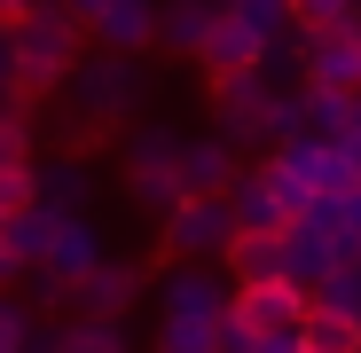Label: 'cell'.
I'll use <instances>...</instances> for the list:
<instances>
[{"label": "cell", "mask_w": 361, "mask_h": 353, "mask_svg": "<svg viewBox=\"0 0 361 353\" xmlns=\"http://www.w3.org/2000/svg\"><path fill=\"white\" fill-rule=\"evenodd\" d=\"M353 165H361V149H353Z\"/></svg>", "instance_id": "cell-19"}, {"label": "cell", "mask_w": 361, "mask_h": 353, "mask_svg": "<svg viewBox=\"0 0 361 353\" xmlns=\"http://www.w3.org/2000/svg\"><path fill=\"white\" fill-rule=\"evenodd\" d=\"M8 39H16V47H8V94H16V102H39L55 79L79 63V24H71L63 8H24V24H16Z\"/></svg>", "instance_id": "cell-1"}, {"label": "cell", "mask_w": 361, "mask_h": 353, "mask_svg": "<svg viewBox=\"0 0 361 353\" xmlns=\"http://www.w3.org/2000/svg\"><path fill=\"white\" fill-rule=\"evenodd\" d=\"M32 157V134H24V118L16 110H0V165H24Z\"/></svg>", "instance_id": "cell-14"}, {"label": "cell", "mask_w": 361, "mask_h": 353, "mask_svg": "<svg viewBox=\"0 0 361 353\" xmlns=\"http://www.w3.org/2000/svg\"><path fill=\"white\" fill-rule=\"evenodd\" d=\"M298 306H307V290H298L290 275H252V283L228 299V314H235V337H252V345H290V330H298Z\"/></svg>", "instance_id": "cell-2"}, {"label": "cell", "mask_w": 361, "mask_h": 353, "mask_svg": "<svg viewBox=\"0 0 361 353\" xmlns=\"http://www.w3.org/2000/svg\"><path fill=\"white\" fill-rule=\"evenodd\" d=\"M24 212H39V173H32V157H24V165H0V228H16Z\"/></svg>", "instance_id": "cell-12"}, {"label": "cell", "mask_w": 361, "mask_h": 353, "mask_svg": "<svg viewBox=\"0 0 361 353\" xmlns=\"http://www.w3.org/2000/svg\"><path fill=\"white\" fill-rule=\"evenodd\" d=\"M63 16H71V24H79V32H87V24H94V16H102V0H63Z\"/></svg>", "instance_id": "cell-16"}, {"label": "cell", "mask_w": 361, "mask_h": 353, "mask_svg": "<svg viewBox=\"0 0 361 353\" xmlns=\"http://www.w3.org/2000/svg\"><path fill=\"white\" fill-rule=\"evenodd\" d=\"M235 181V157L212 142V149H180V189H197V197H228Z\"/></svg>", "instance_id": "cell-10"}, {"label": "cell", "mask_w": 361, "mask_h": 353, "mask_svg": "<svg viewBox=\"0 0 361 353\" xmlns=\"http://www.w3.org/2000/svg\"><path fill=\"white\" fill-rule=\"evenodd\" d=\"M79 290H87V306H94V314H118V306L142 290V275H134V267H87Z\"/></svg>", "instance_id": "cell-11"}, {"label": "cell", "mask_w": 361, "mask_h": 353, "mask_svg": "<svg viewBox=\"0 0 361 353\" xmlns=\"http://www.w3.org/2000/svg\"><path fill=\"white\" fill-rule=\"evenodd\" d=\"M235 235V212L220 197H197V189H180L165 204V252H220Z\"/></svg>", "instance_id": "cell-4"}, {"label": "cell", "mask_w": 361, "mask_h": 353, "mask_svg": "<svg viewBox=\"0 0 361 353\" xmlns=\"http://www.w3.org/2000/svg\"><path fill=\"white\" fill-rule=\"evenodd\" d=\"M8 345H24V322H16V314H0V353H8Z\"/></svg>", "instance_id": "cell-18"}, {"label": "cell", "mask_w": 361, "mask_h": 353, "mask_svg": "<svg viewBox=\"0 0 361 353\" xmlns=\"http://www.w3.org/2000/svg\"><path fill=\"white\" fill-rule=\"evenodd\" d=\"M189 47H197L204 79H235V71H259V63H267V32L244 24V16H204Z\"/></svg>", "instance_id": "cell-3"}, {"label": "cell", "mask_w": 361, "mask_h": 353, "mask_svg": "<svg viewBox=\"0 0 361 353\" xmlns=\"http://www.w3.org/2000/svg\"><path fill=\"white\" fill-rule=\"evenodd\" d=\"M228 259H235V275H283V252H290V235H275V228H235L228 244H220Z\"/></svg>", "instance_id": "cell-7"}, {"label": "cell", "mask_w": 361, "mask_h": 353, "mask_svg": "<svg viewBox=\"0 0 361 353\" xmlns=\"http://www.w3.org/2000/svg\"><path fill=\"white\" fill-rule=\"evenodd\" d=\"M283 16H298V32H322V24L353 16V0H283Z\"/></svg>", "instance_id": "cell-13"}, {"label": "cell", "mask_w": 361, "mask_h": 353, "mask_svg": "<svg viewBox=\"0 0 361 353\" xmlns=\"http://www.w3.org/2000/svg\"><path fill=\"white\" fill-rule=\"evenodd\" d=\"M314 47H307V79H314V94H345V87H361V24L345 16V24H322V32H307Z\"/></svg>", "instance_id": "cell-5"}, {"label": "cell", "mask_w": 361, "mask_h": 353, "mask_svg": "<svg viewBox=\"0 0 361 353\" xmlns=\"http://www.w3.org/2000/svg\"><path fill=\"white\" fill-rule=\"evenodd\" d=\"M24 8H32V0H0V32H16V24H24Z\"/></svg>", "instance_id": "cell-17"}, {"label": "cell", "mask_w": 361, "mask_h": 353, "mask_svg": "<svg viewBox=\"0 0 361 353\" xmlns=\"http://www.w3.org/2000/svg\"><path fill=\"white\" fill-rule=\"evenodd\" d=\"M87 32H102V39H110L118 55H134V47H149L157 16H149V0H102V16H94Z\"/></svg>", "instance_id": "cell-8"}, {"label": "cell", "mask_w": 361, "mask_h": 353, "mask_svg": "<svg viewBox=\"0 0 361 353\" xmlns=\"http://www.w3.org/2000/svg\"><path fill=\"white\" fill-rule=\"evenodd\" d=\"M290 345H307V353H353V345H361V322H353L345 299H307V306H298Z\"/></svg>", "instance_id": "cell-6"}, {"label": "cell", "mask_w": 361, "mask_h": 353, "mask_svg": "<svg viewBox=\"0 0 361 353\" xmlns=\"http://www.w3.org/2000/svg\"><path fill=\"white\" fill-rule=\"evenodd\" d=\"M63 345H71V353H110V345H118V330H110V322H87V330H71Z\"/></svg>", "instance_id": "cell-15"}, {"label": "cell", "mask_w": 361, "mask_h": 353, "mask_svg": "<svg viewBox=\"0 0 361 353\" xmlns=\"http://www.w3.org/2000/svg\"><path fill=\"white\" fill-rule=\"evenodd\" d=\"M134 197H157V204H173V197H180V149L149 142V149L134 157Z\"/></svg>", "instance_id": "cell-9"}]
</instances>
